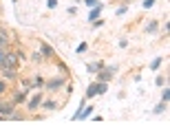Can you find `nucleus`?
I'll return each instance as SVG.
<instances>
[{
    "mask_svg": "<svg viewBox=\"0 0 170 132\" xmlns=\"http://www.w3.org/2000/svg\"><path fill=\"white\" fill-rule=\"evenodd\" d=\"M40 103H42V95L38 92V95H33V99L29 101V108H31V110H36V108H38Z\"/></svg>",
    "mask_w": 170,
    "mask_h": 132,
    "instance_id": "nucleus-8",
    "label": "nucleus"
},
{
    "mask_svg": "<svg viewBox=\"0 0 170 132\" xmlns=\"http://www.w3.org/2000/svg\"><path fill=\"white\" fill-rule=\"evenodd\" d=\"M0 73H3L5 79H14L18 75V68H0Z\"/></svg>",
    "mask_w": 170,
    "mask_h": 132,
    "instance_id": "nucleus-5",
    "label": "nucleus"
},
{
    "mask_svg": "<svg viewBox=\"0 0 170 132\" xmlns=\"http://www.w3.org/2000/svg\"><path fill=\"white\" fill-rule=\"evenodd\" d=\"M47 7H49V9H55V7H58V0H47Z\"/></svg>",
    "mask_w": 170,
    "mask_h": 132,
    "instance_id": "nucleus-16",
    "label": "nucleus"
},
{
    "mask_svg": "<svg viewBox=\"0 0 170 132\" xmlns=\"http://www.w3.org/2000/svg\"><path fill=\"white\" fill-rule=\"evenodd\" d=\"M155 5V0H144V9H150Z\"/></svg>",
    "mask_w": 170,
    "mask_h": 132,
    "instance_id": "nucleus-17",
    "label": "nucleus"
},
{
    "mask_svg": "<svg viewBox=\"0 0 170 132\" xmlns=\"http://www.w3.org/2000/svg\"><path fill=\"white\" fill-rule=\"evenodd\" d=\"M0 68H18V57L11 55V53H7L5 60H3V64H0Z\"/></svg>",
    "mask_w": 170,
    "mask_h": 132,
    "instance_id": "nucleus-2",
    "label": "nucleus"
},
{
    "mask_svg": "<svg viewBox=\"0 0 170 132\" xmlns=\"http://www.w3.org/2000/svg\"><path fill=\"white\" fill-rule=\"evenodd\" d=\"M44 108H49V110L55 108V101H44Z\"/></svg>",
    "mask_w": 170,
    "mask_h": 132,
    "instance_id": "nucleus-20",
    "label": "nucleus"
},
{
    "mask_svg": "<svg viewBox=\"0 0 170 132\" xmlns=\"http://www.w3.org/2000/svg\"><path fill=\"white\" fill-rule=\"evenodd\" d=\"M7 44H9V33L5 29H0V49H5Z\"/></svg>",
    "mask_w": 170,
    "mask_h": 132,
    "instance_id": "nucleus-7",
    "label": "nucleus"
},
{
    "mask_svg": "<svg viewBox=\"0 0 170 132\" xmlns=\"http://www.w3.org/2000/svg\"><path fill=\"white\" fill-rule=\"evenodd\" d=\"M100 11H102V5L97 3V5H95V7L91 9V13H89V22H93V20H97V18H100Z\"/></svg>",
    "mask_w": 170,
    "mask_h": 132,
    "instance_id": "nucleus-6",
    "label": "nucleus"
},
{
    "mask_svg": "<svg viewBox=\"0 0 170 132\" xmlns=\"http://www.w3.org/2000/svg\"><path fill=\"white\" fill-rule=\"evenodd\" d=\"M126 11H128V7H126V5H124V7H119V9H117V16H124V13H126Z\"/></svg>",
    "mask_w": 170,
    "mask_h": 132,
    "instance_id": "nucleus-18",
    "label": "nucleus"
},
{
    "mask_svg": "<svg viewBox=\"0 0 170 132\" xmlns=\"http://www.w3.org/2000/svg\"><path fill=\"white\" fill-rule=\"evenodd\" d=\"M163 110H166V101H161V103H159V106L155 108V114H161Z\"/></svg>",
    "mask_w": 170,
    "mask_h": 132,
    "instance_id": "nucleus-14",
    "label": "nucleus"
},
{
    "mask_svg": "<svg viewBox=\"0 0 170 132\" xmlns=\"http://www.w3.org/2000/svg\"><path fill=\"white\" fill-rule=\"evenodd\" d=\"M42 55H51V46L44 44V46H42Z\"/></svg>",
    "mask_w": 170,
    "mask_h": 132,
    "instance_id": "nucleus-19",
    "label": "nucleus"
},
{
    "mask_svg": "<svg viewBox=\"0 0 170 132\" xmlns=\"http://www.w3.org/2000/svg\"><path fill=\"white\" fill-rule=\"evenodd\" d=\"M168 99H170V90L163 88V92H161V101H168Z\"/></svg>",
    "mask_w": 170,
    "mask_h": 132,
    "instance_id": "nucleus-15",
    "label": "nucleus"
},
{
    "mask_svg": "<svg viewBox=\"0 0 170 132\" xmlns=\"http://www.w3.org/2000/svg\"><path fill=\"white\" fill-rule=\"evenodd\" d=\"M5 88H7V84H5V82H0V92H5Z\"/></svg>",
    "mask_w": 170,
    "mask_h": 132,
    "instance_id": "nucleus-23",
    "label": "nucleus"
},
{
    "mask_svg": "<svg viewBox=\"0 0 170 132\" xmlns=\"http://www.w3.org/2000/svg\"><path fill=\"white\" fill-rule=\"evenodd\" d=\"M62 84H64V79H62V77H55V79L49 82V88H58V86H62Z\"/></svg>",
    "mask_w": 170,
    "mask_h": 132,
    "instance_id": "nucleus-11",
    "label": "nucleus"
},
{
    "mask_svg": "<svg viewBox=\"0 0 170 132\" xmlns=\"http://www.w3.org/2000/svg\"><path fill=\"white\" fill-rule=\"evenodd\" d=\"M27 95H29L27 90H20V92H16L14 101H16V103H22V101H27Z\"/></svg>",
    "mask_w": 170,
    "mask_h": 132,
    "instance_id": "nucleus-9",
    "label": "nucleus"
},
{
    "mask_svg": "<svg viewBox=\"0 0 170 132\" xmlns=\"http://www.w3.org/2000/svg\"><path fill=\"white\" fill-rule=\"evenodd\" d=\"M106 82H100V84H91L89 88H86V97H95V95H102V92H106Z\"/></svg>",
    "mask_w": 170,
    "mask_h": 132,
    "instance_id": "nucleus-1",
    "label": "nucleus"
},
{
    "mask_svg": "<svg viewBox=\"0 0 170 132\" xmlns=\"http://www.w3.org/2000/svg\"><path fill=\"white\" fill-rule=\"evenodd\" d=\"M5 55H7V53H5V49H0V64H3V60H5Z\"/></svg>",
    "mask_w": 170,
    "mask_h": 132,
    "instance_id": "nucleus-21",
    "label": "nucleus"
},
{
    "mask_svg": "<svg viewBox=\"0 0 170 132\" xmlns=\"http://www.w3.org/2000/svg\"><path fill=\"white\" fill-rule=\"evenodd\" d=\"M146 31H148V33H155V31H157V22H155V20H152V22H148Z\"/></svg>",
    "mask_w": 170,
    "mask_h": 132,
    "instance_id": "nucleus-13",
    "label": "nucleus"
},
{
    "mask_svg": "<svg viewBox=\"0 0 170 132\" xmlns=\"http://www.w3.org/2000/svg\"><path fill=\"white\" fill-rule=\"evenodd\" d=\"M14 114V106L11 103H0V117H9L11 119Z\"/></svg>",
    "mask_w": 170,
    "mask_h": 132,
    "instance_id": "nucleus-4",
    "label": "nucleus"
},
{
    "mask_svg": "<svg viewBox=\"0 0 170 132\" xmlns=\"http://www.w3.org/2000/svg\"><path fill=\"white\" fill-rule=\"evenodd\" d=\"M161 60H163V57H155V60H152V64H150V68H152V71H157V68L161 66Z\"/></svg>",
    "mask_w": 170,
    "mask_h": 132,
    "instance_id": "nucleus-12",
    "label": "nucleus"
},
{
    "mask_svg": "<svg viewBox=\"0 0 170 132\" xmlns=\"http://www.w3.org/2000/svg\"><path fill=\"white\" fill-rule=\"evenodd\" d=\"M113 73H117V66H111V68H100L97 79H100V82H108V79H113Z\"/></svg>",
    "mask_w": 170,
    "mask_h": 132,
    "instance_id": "nucleus-3",
    "label": "nucleus"
},
{
    "mask_svg": "<svg viewBox=\"0 0 170 132\" xmlns=\"http://www.w3.org/2000/svg\"><path fill=\"white\" fill-rule=\"evenodd\" d=\"M86 5H89V7H95V5H97V0H86Z\"/></svg>",
    "mask_w": 170,
    "mask_h": 132,
    "instance_id": "nucleus-22",
    "label": "nucleus"
},
{
    "mask_svg": "<svg viewBox=\"0 0 170 132\" xmlns=\"http://www.w3.org/2000/svg\"><path fill=\"white\" fill-rule=\"evenodd\" d=\"M100 68H102V62H95V64H89V66H86L89 73H97Z\"/></svg>",
    "mask_w": 170,
    "mask_h": 132,
    "instance_id": "nucleus-10",
    "label": "nucleus"
}]
</instances>
